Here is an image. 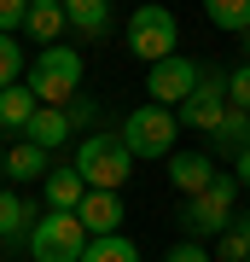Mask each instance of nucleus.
<instances>
[{
    "label": "nucleus",
    "instance_id": "obj_1",
    "mask_svg": "<svg viewBox=\"0 0 250 262\" xmlns=\"http://www.w3.org/2000/svg\"><path fill=\"white\" fill-rule=\"evenodd\" d=\"M24 88H29L41 105L64 111L70 94L82 88V53L64 47V41H58V47H41V53H35V64H29V76H24Z\"/></svg>",
    "mask_w": 250,
    "mask_h": 262
},
{
    "label": "nucleus",
    "instance_id": "obj_2",
    "mask_svg": "<svg viewBox=\"0 0 250 262\" xmlns=\"http://www.w3.org/2000/svg\"><path fill=\"white\" fill-rule=\"evenodd\" d=\"M128 169H134V151L122 134H87L76 146V175L87 181V192H117L128 181Z\"/></svg>",
    "mask_w": 250,
    "mask_h": 262
},
{
    "label": "nucleus",
    "instance_id": "obj_3",
    "mask_svg": "<svg viewBox=\"0 0 250 262\" xmlns=\"http://www.w3.org/2000/svg\"><path fill=\"white\" fill-rule=\"evenodd\" d=\"M122 140H128L134 163L140 158H175V134H180V117L163 111V105H140V111H128V122H122Z\"/></svg>",
    "mask_w": 250,
    "mask_h": 262
},
{
    "label": "nucleus",
    "instance_id": "obj_4",
    "mask_svg": "<svg viewBox=\"0 0 250 262\" xmlns=\"http://www.w3.org/2000/svg\"><path fill=\"white\" fill-rule=\"evenodd\" d=\"M180 47V24L169 6H140L128 18V53L146 58V64H163V58H175Z\"/></svg>",
    "mask_w": 250,
    "mask_h": 262
},
{
    "label": "nucleus",
    "instance_id": "obj_5",
    "mask_svg": "<svg viewBox=\"0 0 250 262\" xmlns=\"http://www.w3.org/2000/svg\"><path fill=\"white\" fill-rule=\"evenodd\" d=\"M93 233L82 227V215H41L29 233V256L35 262H82Z\"/></svg>",
    "mask_w": 250,
    "mask_h": 262
},
{
    "label": "nucleus",
    "instance_id": "obj_6",
    "mask_svg": "<svg viewBox=\"0 0 250 262\" xmlns=\"http://www.w3.org/2000/svg\"><path fill=\"white\" fill-rule=\"evenodd\" d=\"M198 82H204V70L192 64V58H163V64H151V76H146V94H151V105H163V111H180L186 99L198 94Z\"/></svg>",
    "mask_w": 250,
    "mask_h": 262
},
{
    "label": "nucleus",
    "instance_id": "obj_7",
    "mask_svg": "<svg viewBox=\"0 0 250 262\" xmlns=\"http://www.w3.org/2000/svg\"><path fill=\"white\" fill-rule=\"evenodd\" d=\"M227 111H233V105H227V76L215 70V64H204V82H198V94L186 99L175 117L186 122V128H204V140H210V134L221 128V117H227Z\"/></svg>",
    "mask_w": 250,
    "mask_h": 262
},
{
    "label": "nucleus",
    "instance_id": "obj_8",
    "mask_svg": "<svg viewBox=\"0 0 250 262\" xmlns=\"http://www.w3.org/2000/svg\"><path fill=\"white\" fill-rule=\"evenodd\" d=\"M233 198H239V175H221L204 198H186V227L198 233H227L239 215H233Z\"/></svg>",
    "mask_w": 250,
    "mask_h": 262
},
{
    "label": "nucleus",
    "instance_id": "obj_9",
    "mask_svg": "<svg viewBox=\"0 0 250 262\" xmlns=\"http://www.w3.org/2000/svg\"><path fill=\"white\" fill-rule=\"evenodd\" d=\"M169 181H175L186 198H204L221 175H215V158H210V151H175V158H169Z\"/></svg>",
    "mask_w": 250,
    "mask_h": 262
},
{
    "label": "nucleus",
    "instance_id": "obj_10",
    "mask_svg": "<svg viewBox=\"0 0 250 262\" xmlns=\"http://www.w3.org/2000/svg\"><path fill=\"white\" fill-rule=\"evenodd\" d=\"M76 215H82V227H87L93 239H111L117 227H122V192H87Z\"/></svg>",
    "mask_w": 250,
    "mask_h": 262
},
{
    "label": "nucleus",
    "instance_id": "obj_11",
    "mask_svg": "<svg viewBox=\"0 0 250 262\" xmlns=\"http://www.w3.org/2000/svg\"><path fill=\"white\" fill-rule=\"evenodd\" d=\"M47 204H53V215H76L82 210V198H87V181L76 175V163H64V169H53V175H47Z\"/></svg>",
    "mask_w": 250,
    "mask_h": 262
},
{
    "label": "nucleus",
    "instance_id": "obj_12",
    "mask_svg": "<svg viewBox=\"0 0 250 262\" xmlns=\"http://www.w3.org/2000/svg\"><path fill=\"white\" fill-rule=\"evenodd\" d=\"M204 151H210V158H233V163H239L244 151H250V111H227Z\"/></svg>",
    "mask_w": 250,
    "mask_h": 262
},
{
    "label": "nucleus",
    "instance_id": "obj_13",
    "mask_svg": "<svg viewBox=\"0 0 250 262\" xmlns=\"http://www.w3.org/2000/svg\"><path fill=\"white\" fill-rule=\"evenodd\" d=\"M35 233V210H29L24 192L0 187V239H29Z\"/></svg>",
    "mask_w": 250,
    "mask_h": 262
},
{
    "label": "nucleus",
    "instance_id": "obj_14",
    "mask_svg": "<svg viewBox=\"0 0 250 262\" xmlns=\"http://www.w3.org/2000/svg\"><path fill=\"white\" fill-rule=\"evenodd\" d=\"M70 18H64V0H29V35L41 41V47H58V29H64Z\"/></svg>",
    "mask_w": 250,
    "mask_h": 262
},
{
    "label": "nucleus",
    "instance_id": "obj_15",
    "mask_svg": "<svg viewBox=\"0 0 250 262\" xmlns=\"http://www.w3.org/2000/svg\"><path fill=\"white\" fill-rule=\"evenodd\" d=\"M29 146H41V151H53V146H64L70 140V111H53V105H41L35 122H29V134H24Z\"/></svg>",
    "mask_w": 250,
    "mask_h": 262
},
{
    "label": "nucleus",
    "instance_id": "obj_16",
    "mask_svg": "<svg viewBox=\"0 0 250 262\" xmlns=\"http://www.w3.org/2000/svg\"><path fill=\"white\" fill-rule=\"evenodd\" d=\"M35 111H41V99L29 94V88H6V94H0V122H6L12 134H29Z\"/></svg>",
    "mask_w": 250,
    "mask_h": 262
},
{
    "label": "nucleus",
    "instance_id": "obj_17",
    "mask_svg": "<svg viewBox=\"0 0 250 262\" xmlns=\"http://www.w3.org/2000/svg\"><path fill=\"white\" fill-rule=\"evenodd\" d=\"M6 175H12V181H47L53 169H47V151H41V146L18 140V146L6 151Z\"/></svg>",
    "mask_w": 250,
    "mask_h": 262
},
{
    "label": "nucleus",
    "instance_id": "obj_18",
    "mask_svg": "<svg viewBox=\"0 0 250 262\" xmlns=\"http://www.w3.org/2000/svg\"><path fill=\"white\" fill-rule=\"evenodd\" d=\"M64 18H70V29H82V35H105V29H111V6H105V0H64Z\"/></svg>",
    "mask_w": 250,
    "mask_h": 262
},
{
    "label": "nucleus",
    "instance_id": "obj_19",
    "mask_svg": "<svg viewBox=\"0 0 250 262\" xmlns=\"http://www.w3.org/2000/svg\"><path fill=\"white\" fill-rule=\"evenodd\" d=\"M204 18H210L215 29L244 35V29H250V0H204Z\"/></svg>",
    "mask_w": 250,
    "mask_h": 262
},
{
    "label": "nucleus",
    "instance_id": "obj_20",
    "mask_svg": "<svg viewBox=\"0 0 250 262\" xmlns=\"http://www.w3.org/2000/svg\"><path fill=\"white\" fill-rule=\"evenodd\" d=\"M215 256L221 262H250V215H239V222L215 239Z\"/></svg>",
    "mask_w": 250,
    "mask_h": 262
},
{
    "label": "nucleus",
    "instance_id": "obj_21",
    "mask_svg": "<svg viewBox=\"0 0 250 262\" xmlns=\"http://www.w3.org/2000/svg\"><path fill=\"white\" fill-rule=\"evenodd\" d=\"M82 262H140V251H134V245L122 239V233H111V239H93Z\"/></svg>",
    "mask_w": 250,
    "mask_h": 262
},
{
    "label": "nucleus",
    "instance_id": "obj_22",
    "mask_svg": "<svg viewBox=\"0 0 250 262\" xmlns=\"http://www.w3.org/2000/svg\"><path fill=\"white\" fill-rule=\"evenodd\" d=\"M18 76H29L24 70V47H18V35H0V94L18 88Z\"/></svg>",
    "mask_w": 250,
    "mask_h": 262
},
{
    "label": "nucleus",
    "instance_id": "obj_23",
    "mask_svg": "<svg viewBox=\"0 0 250 262\" xmlns=\"http://www.w3.org/2000/svg\"><path fill=\"white\" fill-rule=\"evenodd\" d=\"M227 105L233 111H250V64L227 70Z\"/></svg>",
    "mask_w": 250,
    "mask_h": 262
},
{
    "label": "nucleus",
    "instance_id": "obj_24",
    "mask_svg": "<svg viewBox=\"0 0 250 262\" xmlns=\"http://www.w3.org/2000/svg\"><path fill=\"white\" fill-rule=\"evenodd\" d=\"M24 24H29V0H0V35H12Z\"/></svg>",
    "mask_w": 250,
    "mask_h": 262
},
{
    "label": "nucleus",
    "instance_id": "obj_25",
    "mask_svg": "<svg viewBox=\"0 0 250 262\" xmlns=\"http://www.w3.org/2000/svg\"><path fill=\"white\" fill-rule=\"evenodd\" d=\"M163 262H215V256L204 251V245H192V239H180V245H175V251H169Z\"/></svg>",
    "mask_w": 250,
    "mask_h": 262
},
{
    "label": "nucleus",
    "instance_id": "obj_26",
    "mask_svg": "<svg viewBox=\"0 0 250 262\" xmlns=\"http://www.w3.org/2000/svg\"><path fill=\"white\" fill-rule=\"evenodd\" d=\"M233 175H239V187H250V151H244L239 163H233Z\"/></svg>",
    "mask_w": 250,
    "mask_h": 262
},
{
    "label": "nucleus",
    "instance_id": "obj_27",
    "mask_svg": "<svg viewBox=\"0 0 250 262\" xmlns=\"http://www.w3.org/2000/svg\"><path fill=\"white\" fill-rule=\"evenodd\" d=\"M239 47H244V64H250V29H244V35H239Z\"/></svg>",
    "mask_w": 250,
    "mask_h": 262
},
{
    "label": "nucleus",
    "instance_id": "obj_28",
    "mask_svg": "<svg viewBox=\"0 0 250 262\" xmlns=\"http://www.w3.org/2000/svg\"><path fill=\"white\" fill-rule=\"evenodd\" d=\"M0 175H6V151H0Z\"/></svg>",
    "mask_w": 250,
    "mask_h": 262
}]
</instances>
